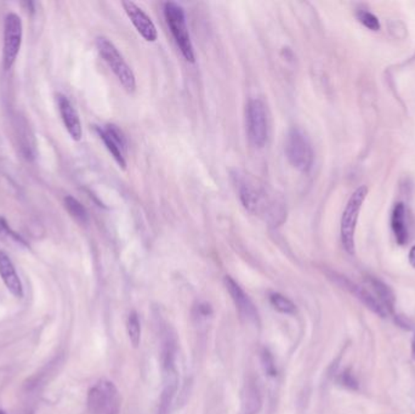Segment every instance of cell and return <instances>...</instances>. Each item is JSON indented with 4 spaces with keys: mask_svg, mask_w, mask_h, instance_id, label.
I'll return each mask as SVG.
<instances>
[{
    "mask_svg": "<svg viewBox=\"0 0 415 414\" xmlns=\"http://www.w3.org/2000/svg\"><path fill=\"white\" fill-rule=\"evenodd\" d=\"M164 16L183 58H186V61L193 63L195 50L192 46L191 37L186 24V15L183 6L174 1H167L164 4Z\"/></svg>",
    "mask_w": 415,
    "mask_h": 414,
    "instance_id": "cell-1",
    "label": "cell"
},
{
    "mask_svg": "<svg viewBox=\"0 0 415 414\" xmlns=\"http://www.w3.org/2000/svg\"><path fill=\"white\" fill-rule=\"evenodd\" d=\"M285 156L299 172H309L314 165V148L309 136L299 128L290 129L285 145Z\"/></svg>",
    "mask_w": 415,
    "mask_h": 414,
    "instance_id": "cell-2",
    "label": "cell"
},
{
    "mask_svg": "<svg viewBox=\"0 0 415 414\" xmlns=\"http://www.w3.org/2000/svg\"><path fill=\"white\" fill-rule=\"evenodd\" d=\"M96 48H98L100 56L106 62L112 72L116 74L123 88L128 93H134L136 89V79L130 66L126 63L122 53L116 48L113 43L106 37H98L96 39Z\"/></svg>",
    "mask_w": 415,
    "mask_h": 414,
    "instance_id": "cell-3",
    "label": "cell"
},
{
    "mask_svg": "<svg viewBox=\"0 0 415 414\" xmlns=\"http://www.w3.org/2000/svg\"><path fill=\"white\" fill-rule=\"evenodd\" d=\"M367 195H368L367 186L359 187L351 195V197L346 203L345 209L342 212V225H340L342 247L350 254L354 253V232H356L359 213L362 209L363 202L366 200Z\"/></svg>",
    "mask_w": 415,
    "mask_h": 414,
    "instance_id": "cell-4",
    "label": "cell"
},
{
    "mask_svg": "<svg viewBox=\"0 0 415 414\" xmlns=\"http://www.w3.org/2000/svg\"><path fill=\"white\" fill-rule=\"evenodd\" d=\"M245 122L249 141L252 146L264 148L269 139V113L261 99L249 100L245 108Z\"/></svg>",
    "mask_w": 415,
    "mask_h": 414,
    "instance_id": "cell-5",
    "label": "cell"
},
{
    "mask_svg": "<svg viewBox=\"0 0 415 414\" xmlns=\"http://www.w3.org/2000/svg\"><path fill=\"white\" fill-rule=\"evenodd\" d=\"M119 402L118 390L108 381H98L88 394L90 414H118Z\"/></svg>",
    "mask_w": 415,
    "mask_h": 414,
    "instance_id": "cell-6",
    "label": "cell"
},
{
    "mask_svg": "<svg viewBox=\"0 0 415 414\" xmlns=\"http://www.w3.org/2000/svg\"><path fill=\"white\" fill-rule=\"evenodd\" d=\"M24 37L22 20L17 14L10 13L4 21V39H3V63L5 70H10L16 62Z\"/></svg>",
    "mask_w": 415,
    "mask_h": 414,
    "instance_id": "cell-7",
    "label": "cell"
},
{
    "mask_svg": "<svg viewBox=\"0 0 415 414\" xmlns=\"http://www.w3.org/2000/svg\"><path fill=\"white\" fill-rule=\"evenodd\" d=\"M237 189H238V196H240L242 205L249 210L250 213H262V212H270L271 208H275L272 202L267 200L266 193L262 190L257 187L249 181L247 177H237Z\"/></svg>",
    "mask_w": 415,
    "mask_h": 414,
    "instance_id": "cell-8",
    "label": "cell"
},
{
    "mask_svg": "<svg viewBox=\"0 0 415 414\" xmlns=\"http://www.w3.org/2000/svg\"><path fill=\"white\" fill-rule=\"evenodd\" d=\"M100 139L103 141L107 150L122 169L126 168V139L122 130L114 124H107L103 127H96Z\"/></svg>",
    "mask_w": 415,
    "mask_h": 414,
    "instance_id": "cell-9",
    "label": "cell"
},
{
    "mask_svg": "<svg viewBox=\"0 0 415 414\" xmlns=\"http://www.w3.org/2000/svg\"><path fill=\"white\" fill-rule=\"evenodd\" d=\"M123 8L125 10L126 15L130 19L131 24L134 25L140 36L147 41H155L158 39V31L155 27L151 17L148 16L143 9L133 1H123Z\"/></svg>",
    "mask_w": 415,
    "mask_h": 414,
    "instance_id": "cell-10",
    "label": "cell"
},
{
    "mask_svg": "<svg viewBox=\"0 0 415 414\" xmlns=\"http://www.w3.org/2000/svg\"><path fill=\"white\" fill-rule=\"evenodd\" d=\"M225 286L227 289L230 296L232 298L233 303L236 305L237 311L240 317H243L245 321L254 322L257 320V311L255 305L252 304L248 294L245 293L240 284L230 276L225 277Z\"/></svg>",
    "mask_w": 415,
    "mask_h": 414,
    "instance_id": "cell-11",
    "label": "cell"
},
{
    "mask_svg": "<svg viewBox=\"0 0 415 414\" xmlns=\"http://www.w3.org/2000/svg\"><path fill=\"white\" fill-rule=\"evenodd\" d=\"M178 353V341L170 327L160 331V363L163 374L176 373L175 360Z\"/></svg>",
    "mask_w": 415,
    "mask_h": 414,
    "instance_id": "cell-12",
    "label": "cell"
},
{
    "mask_svg": "<svg viewBox=\"0 0 415 414\" xmlns=\"http://www.w3.org/2000/svg\"><path fill=\"white\" fill-rule=\"evenodd\" d=\"M57 105H58V111L61 115L62 122L65 124L69 135L74 141H79L82 139L83 135L82 122H81V118H79L73 105L63 95L57 96Z\"/></svg>",
    "mask_w": 415,
    "mask_h": 414,
    "instance_id": "cell-13",
    "label": "cell"
},
{
    "mask_svg": "<svg viewBox=\"0 0 415 414\" xmlns=\"http://www.w3.org/2000/svg\"><path fill=\"white\" fill-rule=\"evenodd\" d=\"M0 277L4 282L5 287L16 298L24 296V286L20 277L17 275L16 269L14 266L11 259L8 254L0 250Z\"/></svg>",
    "mask_w": 415,
    "mask_h": 414,
    "instance_id": "cell-14",
    "label": "cell"
},
{
    "mask_svg": "<svg viewBox=\"0 0 415 414\" xmlns=\"http://www.w3.org/2000/svg\"><path fill=\"white\" fill-rule=\"evenodd\" d=\"M342 284L344 286V288H346L347 291H350L356 298H359L366 305L367 308L371 309L372 311L375 312L376 315L381 316V317L386 316V309L384 308L383 304L380 303L379 299L372 296L369 291L359 287V286H356V284L351 283L347 279H342Z\"/></svg>",
    "mask_w": 415,
    "mask_h": 414,
    "instance_id": "cell-15",
    "label": "cell"
},
{
    "mask_svg": "<svg viewBox=\"0 0 415 414\" xmlns=\"http://www.w3.org/2000/svg\"><path fill=\"white\" fill-rule=\"evenodd\" d=\"M391 229L396 238V242L403 246L408 241L407 220H406V207L403 203H396L391 214Z\"/></svg>",
    "mask_w": 415,
    "mask_h": 414,
    "instance_id": "cell-16",
    "label": "cell"
},
{
    "mask_svg": "<svg viewBox=\"0 0 415 414\" xmlns=\"http://www.w3.org/2000/svg\"><path fill=\"white\" fill-rule=\"evenodd\" d=\"M371 286L374 289L376 296H379V301L383 304L384 308L386 309L387 314L389 311L394 310V303H395V296L390 291V288L386 284L380 282L378 279H371Z\"/></svg>",
    "mask_w": 415,
    "mask_h": 414,
    "instance_id": "cell-17",
    "label": "cell"
},
{
    "mask_svg": "<svg viewBox=\"0 0 415 414\" xmlns=\"http://www.w3.org/2000/svg\"><path fill=\"white\" fill-rule=\"evenodd\" d=\"M261 398L257 386L249 383L245 393V414H255L260 410Z\"/></svg>",
    "mask_w": 415,
    "mask_h": 414,
    "instance_id": "cell-18",
    "label": "cell"
},
{
    "mask_svg": "<svg viewBox=\"0 0 415 414\" xmlns=\"http://www.w3.org/2000/svg\"><path fill=\"white\" fill-rule=\"evenodd\" d=\"M270 303L273 308L276 309L277 311L285 314V315H293L297 311L295 304L281 293L270 294Z\"/></svg>",
    "mask_w": 415,
    "mask_h": 414,
    "instance_id": "cell-19",
    "label": "cell"
},
{
    "mask_svg": "<svg viewBox=\"0 0 415 414\" xmlns=\"http://www.w3.org/2000/svg\"><path fill=\"white\" fill-rule=\"evenodd\" d=\"M126 332H128L129 341L133 346L138 348L140 341H141V324H140L136 312H131L130 315L128 316Z\"/></svg>",
    "mask_w": 415,
    "mask_h": 414,
    "instance_id": "cell-20",
    "label": "cell"
},
{
    "mask_svg": "<svg viewBox=\"0 0 415 414\" xmlns=\"http://www.w3.org/2000/svg\"><path fill=\"white\" fill-rule=\"evenodd\" d=\"M65 207L67 212H68L72 217L77 220V222L86 224L88 222V212H86L84 205L81 202L72 197V196H67L65 197Z\"/></svg>",
    "mask_w": 415,
    "mask_h": 414,
    "instance_id": "cell-21",
    "label": "cell"
},
{
    "mask_svg": "<svg viewBox=\"0 0 415 414\" xmlns=\"http://www.w3.org/2000/svg\"><path fill=\"white\" fill-rule=\"evenodd\" d=\"M0 237L6 238L9 241L21 244V246L27 247L25 239L21 237L20 234L14 232L3 217H0Z\"/></svg>",
    "mask_w": 415,
    "mask_h": 414,
    "instance_id": "cell-22",
    "label": "cell"
},
{
    "mask_svg": "<svg viewBox=\"0 0 415 414\" xmlns=\"http://www.w3.org/2000/svg\"><path fill=\"white\" fill-rule=\"evenodd\" d=\"M357 19H359V22L362 24L364 27H367L371 31H379L380 29V22H379L378 17L373 15V14L369 13V11H364V10H361L357 14Z\"/></svg>",
    "mask_w": 415,
    "mask_h": 414,
    "instance_id": "cell-23",
    "label": "cell"
},
{
    "mask_svg": "<svg viewBox=\"0 0 415 414\" xmlns=\"http://www.w3.org/2000/svg\"><path fill=\"white\" fill-rule=\"evenodd\" d=\"M262 363H264V368L270 376H275L276 374V366H275V361H273V357L271 356V353H267L265 350L264 353H262Z\"/></svg>",
    "mask_w": 415,
    "mask_h": 414,
    "instance_id": "cell-24",
    "label": "cell"
},
{
    "mask_svg": "<svg viewBox=\"0 0 415 414\" xmlns=\"http://www.w3.org/2000/svg\"><path fill=\"white\" fill-rule=\"evenodd\" d=\"M342 384H345L349 388H357V383L354 381V378L351 376L349 371H346L345 373L342 374Z\"/></svg>",
    "mask_w": 415,
    "mask_h": 414,
    "instance_id": "cell-25",
    "label": "cell"
},
{
    "mask_svg": "<svg viewBox=\"0 0 415 414\" xmlns=\"http://www.w3.org/2000/svg\"><path fill=\"white\" fill-rule=\"evenodd\" d=\"M409 263L415 269V246L411 247V252H409Z\"/></svg>",
    "mask_w": 415,
    "mask_h": 414,
    "instance_id": "cell-26",
    "label": "cell"
},
{
    "mask_svg": "<svg viewBox=\"0 0 415 414\" xmlns=\"http://www.w3.org/2000/svg\"><path fill=\"white\" fill-rule=\"evenodd\" d=\"M411 353H413V357H414L415 360V336L414 339H413V343H411Z\"/></svg>",
    "mask_w": 415,
    "mask_h": 414,
    "instance_id": "cell-27",
    "label": "cell"
},
{
    "mask_svg": "<svg viewBox=\"0 0 415 414\" xmlns=\"http://www.w3.org/2000/svg\"><path fill=\"white\" fill-rule=\"evenodd\" d=\"M0 414H6V413H5L4 410H0Z\"/></svg>",
    "mask_w": 415,
    "mask_h": 414,
    "instance_id": "cell-28",
    "label": "cell"
}]
</instances>
